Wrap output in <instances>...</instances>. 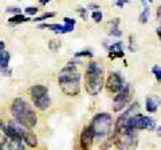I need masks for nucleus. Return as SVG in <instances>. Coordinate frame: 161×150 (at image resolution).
I'll use <instances>...</instances> for the list:
<instances>
[{"instance_id":"nucleus-8","label":"nucleus","mask_w":161,"mask_h":150,"mask_svg":"<svg viewBox=\"0 0 161 150\" xmlns=\"http://www.w3.org/2000/svg\"><path fill=\"white\" fill-rule=\"evenodd\" d=\"M125 87V83H124V79L122 77L118 74V72H110L109 77H108V81H106V90L112 94H118L121 90Z\"/></svg>"},{"instance_id":"nucleus-18","label":"nucleus","mask_w":161,"mask_h":150,"mask_svg":"<svg viewBox=\"0 0 161 150\" xmlns=\"http://www.w3.org/2000/svg\"><path fill=\"white\" fill-rule=\"evenodd\" d=\"M148 19H149V8H148V7H145V8H144V11L140 13L138 20H140L141 24H145V23H148Z\"/></svg>"},{"instance_id":"nucleus-30","label":"nucleus","mask_w":161,"mask_h":150,"mask_svg":"<svg viewBox=\"0 0 161 150\" xmlns=\"http://www.w3.org/2000/svg\"><path fill=\"white\" fill-rule=\"evenodd\" d=\"M114 4L115 6H118V7H124L125 4H128V2H115Z\"/></svg>"},{"instance_id":"nucleus-23","label":"nucleus","mask_w":161,"mask_h":150,"mask_svg":"<svg viewBox=\"0 0 161 150\" xmlns=\"http://www.w3.org/2000/svg\"><path fill=\"white\" fill-rule=\"evenodd\" d=\"M60 44H62V43H60V40H51L48 43V47L51 48L53 51H57V50L60 47Z\"/></svg>"},{"instance_id":"nucleus-22","label":"nucleus","mask_w":161,"mask_h":150,"mask_svg":"<svg viewBox=\"0 0 161 150\" xmlns=\"http://www.w3.org/2000/svg\"><path fill=\"white\" fill-rule=\"evenodd\" d=\"M92 18H93V20L95 23H99L101 20H102L103 15H102V12H101V11H94V12H92Z\"/></svg>"},{"instance_id":"nucleus-7","label":"nucleus","mask_w":161,"mask_h":150,"mask_svg":"<svg viewBox=\"0 0 161 150\" xmlns=\"http://www.w3.org/2000/svg\"><path fill=\"white\" fill-rule=\"evenodd\" d=\"M130 98H132V95H130V86L129 84H125V87L113 99V110L115 113L124 110L130 102Z\"/></svg>"},{"instance_id":"nucleus-15","label":"nucleus","mask_w":161,"mask_h":150,"mask_svg":"<svg viewBox=\"0 0 161 150\" xmlns=\"http://www.w3.org/2000/svg\"><path fill=\"white\" fill-rule=\"evenodd\" d=\"M158 104H160V99L157 97H153V95H148L147 97V101H145V109H147L149 113H156L157 111Z\"/></svg>"},{"instance_id":"nucleus-20","label":"nucleus","mask_w":161,"mask_h":150,"mask_svg":"<svg viewBox=\"0 0 161 150\" xmlns=\"http://www.w3.org/2000/svg\"><path fill=\"white\" fill-rule=\"evenodd\" d=\"M152 72L156 77V79H157V82L161 83V67L160 66H153L152 67Z\"/></svg>"},{"instance_id":"nucleus-13","label":"nucleus","mask_w":161,"mask_h":150,"mask_svg":"<svg viewBox=\"0 0 161 150\" xmlns=\"http://www.w3.org/2000/svg\"><path fill=\"white\" fill-rule=\"evenodd\" d=\"M9 52L8 51H3L0 52V72L3 75H11V70L8 68V63H9Z\"/></svg>"},{"instance_id":"nucleus-16","label":"nucleus","mask_w":161,"mask_h":150,"mask_svg":"<svg viewBox=\"0 0 161 150\" xmlns=\"http://www.w3.org/2000/svg\"><path fill=\"white\" fill-rule=\"evenodd\" d=\"M34 103L39 110H46L50 107V104H51V99H50L48 95H46V97L38 99V101H34Z\"/></svg>"},{"instance_id":"nucleus-12","label":"nucleus","mask_w":161,"mask_h":150,"mask_svg":"<svg viewBox=\"0 0 161 150\" xmlns=\"http://www.w3.org/2000/svg\"><path fill=\"white\" fill-rule=\"evenodd\" d=\"M30 94H31L32 101H38V99L48 95V88L46 86H43V84H35L30 90Z\"/></svg>"},{"instance_id":"nucleus-3","label":"nucleus","mask_w":161,"mask_h":150,"mask_svg":"<svg viewBox=\"0 0 161 150\" xmlns=\"http://www.w3.org/2000/svg\"><path fill=\"white\" fill-rule=\"evenodd\" d=\"M105 81V67L99 62L89 63L85 75V87L90 95H97L101 93Z\"/></svg>"},{"instance_id":"nucleus-27","label":"nucleus","mask_w":161,"mask_h":150,"mask_svg":"<svg viewBox=\"0 0 161 150\" xmlns=\"http://www.w3.org/2000/svg\"><path fill=\"white\" fill-rule=\"evenodd\" d=\"M64 24L66 26H75V20L74 19H71V18H64Z\"/></svg>"},{"instance_id":"nucleus-9","label":"nucleus","mask_w":161,"mask_h":150,"mask_svg":"<svg viewBox=\"0 0 161 150\" xmlns=\"http://www.w3.org/2000/svg\"><path fill=\"white\" fill-rule=\"evenodd\" d=\"M94 133L90 126H86L82 133H80V137H79V142H80V147L83 150H90L94 143Z\"/></svg>"},{"instance_id":"nucleus-32","label":"nucleus","mask_w":161,"mask_h":150,"mask_svg":"<svg viewBox=\"0 0 161 150\" xmlns=\"http://www.w3.org/2000/svg\"><path fill=\"white\" fill-rule=\"evenodd\" d=\"M157 35H158V38L161 39V27H158V28H157Z\"/></svg>"},{"instance_id":"nucleus-4","label":"nucleus","mask_w":161,"mask_h":150,"mask_svg":"<svg viewBox=\"0 0 161 150\" xmlns=\"http://www.w3.org/2000/svg\"><path fill=\"white\" fill-rule=\"evenodd\" d=\"M90 127H92L95 138L105 139L108 138L113 129V118L109 113H98L93 117Z\"/></svg>"},{"instance_id":"nucleus-21","label":"nucleus","mask_w":161,"mask_h":150,"mask_svg":"<svg viewBox=\"0 0 161 150\" xmlns=\"http://www.w3.org/2000/svg\"><path fill=\"white\" fill-rule=\"evenodd\" d=\"M53 16H55V13L54 12H44L42 16H38V18H35L34 20L35 22H42V20H46V19H48V18H53Z\"/></svg>"},{"instance_id":"nucleus-33","label":"nucleus","mask_w":161,"mask_h":150,"mask_svg":"<svg viewBox=\"0 0 161 150\" xmlns=\"http://www.w3.org/2000/svg\"><path fill=\"white\" fill-rule=\"evenodd\" d=\"M158 136H161V126H160V129H158Z\"/></svg>"},{"instance_id":"nucleus-26","label":"nucleus","mask_w":161,"mask_h":150,"mask_svg":"<svg viewBox=\"0 0 161 150\" xmlns=\"http://www.w3.org/2000/svg\"><path fill=\"white\" fill-rule=\"evenodd\" d=\"M78 13L82 16L83 20H86V19H87V12H86V9H85V8H78Z\"/></svg>"},{"instance_id":"nucleus-6","label":"nucleus","mask_w":161,"mask_h":150,"mask_svg":"<svg viewBox=\"0 0 161 150\" xmlns=\"http://www.w3.org/2000/svg\"><path fill=\"white\" fill-rule=\"evenodd\" d=\"M9 125H11L15 131L18 133V136L20 137V139L26 142L30 147H36L38 146V138L31 131V129H27V127H24V126H22V125H19V123H15V122H11Z\"/></svg>"},{"instance_id":"nucleus-24","label":"nucleus","mask_w":161,"mask_h":150,"mask_svg":"<svg viewBox=\"0 0 161 150\" xmlns=\"http://www.w3.org/2000/svg\"><path fill=\"white\" fill-rule=\"evenodd\" d=\"M24 12L27 15H36L38 13V7H27L24 9Z\"/></svg>"},{"instance_id":"nucleus-25","label":"nucleus","mask_w":161,"mask_h":150,"mask_svg":"<svg viewBox=\"0 0 161 150\" xmlns=\"http://www.w3.org/2000/svg\"><path fill=\"white\" fill-rule=\"evenodd\" d=\"M75 56H77V58H80V56H89V58H92L93 56V52L92 51H80V52L75 54Z\"/></svg>"},{"instance_id":"nucleus-28","label":"nucleus","mask_w":161,"mask_h":150,"mask_svg":"<svg viewBox=\"0 0 161 150\" xmlns=\"http://www.w3.org/2000/svg\"><path fill=\"white\" fill-rule=\"evenodd\" d=\"M7 12H14V13H16V15H20V8H18V7H9V8H7L6 9Z\"/></svg>"},{"instance_id":"nucleus-10","label":"nucleus","mask_w":161,"mask_h":150,"mask_svg":"<svg viewBox=\"0 0 161 150\" xmlns=\"http://www.w3.org/2000/svg\"><path fill=\"white\" fill-rule=\"evenodd\" d=\"M0 150H24V146L20 139H14L4 136L2 143H0Z\"/></svg>"},{"instance_id":"nucleus-31","label":"nucleus","mask_w":161,"mask_h":150,"mask_svg":"<svg viewBox=\"0 0 161 150\" xmlns=\"http://www.w3.org/2000/svg\"><path fill=\"white\" fill-rule=\"evenodd\" d=\"M157 19H158V20L161 22V6L157 8Z\"/></svg>"},{"instance_id":"nucleus-11","label":"nucleus","mask_w":161,"mask_h":150,"mask_svg":"<svg viewBox=\"0 0 161 150\" xmlns=\"http://www.w3.org/2000/svg\"><path fill=\"white\" fill-rule=\"evenodd\" d=\"M40 28H48L50 31H54L55 34H67L74 31L73 26H66V24H42Z\"/></svg>"},{"instance_id":"nucleus-17","label":"nucleus","mask_w":161,"mask_h":150,"mask_svg":"<svg viewBox=\"0 0 161 150\" xmlns=\"http://www.w3.org/2000/svg\"><path fill=\"white\" fill-rule=\"evenodd\" d=\"M27 20H30V19L26 18L24 15H15V16H12V18L8 19V22L11 23V24H20V23L27 22Z\"/></svg>"},{"instance_id":"nucleus-29","label":"nucleus","mask_w":161,"mask_h":150,"mask_svg":"<svg viewBox=\"0 0 161 150\" xmlns=\"http://www.w3.org/2000/svg\"><path fill=\"white\" fill-rule=\"evenodd\" d=\"M3 51H6V44H4V42L0 40V52H3Z\"/></svg>"},{"instance_id":"nucleus-19","label":"nucleus","mask_w":161,"mask_h":150,"mask_svg":"<svg viewBox=\"0 0 161 150\" xmlns=\"http://www.w3.org/2000/svg\"><path fill=\"white\" fill-rule=\"evenodd\" d=\"M112 29H110V35H113V36H121L122 35V32L119 31L118 28V19H115V20L112 23Z\"/></svg>"},{"instance_id":"nucleus-2","label":"nucleus","mask_w":161,"mask_h":150,"mask_svg":"<svg viewBox=\"0 0 161 150\" xmlns=\"http://www.w3.org/2000/svg\"><path fill=\"white\" fill-rule=\"evenodd\" d=\"M11 113L16 123L27 129H32L38 122V117L35 110L30 106L23 98H15L11 104Z\"/></svg>"},{"instance_id":"nucleus-14","label":"nucleus","mask_w":161,"mask_h":150,"mask_svg":"<svg viewBox=\"0 0 161 150\" xmlns=\"http://www.w3.org/2000/svg\"><path fill=\"white\" fill-rule=\"evenodd\" d=\"M124 48H122V42H115L109 47V56L112 59L115 58H124Z\"/></svg>"},{"instance_id":"nucleus-1","label":"nucleus","mask_w":161,"mask_h":150,"mask_svg":"<svg viewBox=\"0 0 161 150\" xmlns=\"http://www.w3.org/2000/svg\"><path fill=\"white\" fill-rule=\"evenodd\" d=\"M58 83L62 91L69 97H75L79 94V83H80V74L74 62L64 66L58 74Z\"/></svg>"},{"instance_id":"nucleus-5","label":"nucleus","mask_w":161,"mask_h":150,"mask_svg":"<svg viewBox=\"0 0 161 150\" xmlns=\"http://www.w3.org/2000/svg\"><path fill=\"white\" fill-rule=\"evenodd\" d=\"M126 127L134 130V131H137V130H144V129L153 130L156 127V122H154V119L150 118V117H145V115H141V114H136V115H133L128 121Z\"/></svg>"}]
</instances>
